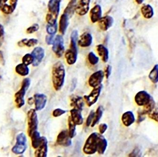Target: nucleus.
I'll use <instances>...</instances> for the list:
<instances>
[{
    "instance_id": "obj_1",
    "label": "nucleus",
    "mask_w": 158,
    "mask_h": 157,
    "mask_svg": "<svg viewBox=\"0 0 158 157\" xmlns=\"http://www.w3.org/2000/svg\"><path fill=\"white\" fill-rule=\"evenodd\" d=\"M107 146V141L102 134L94 132L90 134L86 140L83 151L88 155L94 154L96 152L99 154H103Z\"/></svg>"
},
{
    "instance_id": "obj_2",
    "label": "nucleus",
    "mask_w": 158,
    "mask_h": 157,
    "mask_svg": "<svg viewBox=\"0 0 158 157\" xmlns=\"http://www.w3.org/2000/svg\"><path fill=\"white\" fill-rule=\"evenodd\" d=\"M52 82L56 91H59L63 87L65 79V70L63 63L57 62L52 69Z\"/></svg>"
},
{
    "instance_id": "obj_3",
    "label": "nucleus",
    "mask_w": 158,
    "mask_h": 157,
    "mask_svg": "<svg viewBox=\"0 0 158 157\" xmlns=\"http://www.w3.org/2000/svg\"><path fill=\"white\" fill-rule=\"evenodd\" d=\"M61 0H50L48 3V13L46 19L48 24L54 25L56 23L60 10Z\"/></svg>"
},
{
    "instance_id": "obj_4",
    "label": "nucleus",
    "mask_w": 158,
    "mask_h": 157,
    "mask_svg": "<svg viewBox=\"0 0 158 157\" xmlns=\"http://www.w3.org/2000/svg\"><path fill=\"white\" fill-rule=\"evenodd\" d=\"M31 81L29 78L24 79L20 89L15 94V102L18 108H20L24 105L25 99L27 91L30 87Z\"/></svg>"
},
{
    "instance_id": "obj_5",
    "label": "nucleus",
    "mask_w": 158,
    "mask_h": 157,
    "mask_svg": "<svg viewBox=\"0 0 158 157\" xmlns=\"http://www.w3.org/2000/svg\"><path fill=\"white\" fill-rule=\"evenodd\" d=\"M26 136L23 133H20L16 137V143L15 145L12 147L11 151L17 155L23 154L24 153L27 148Z\"/></svg>"
},
{
    "instance_id": "obj_6",
    "label": "nucleus",
    "mask_w": 158,
    "mask_h": 157,
    "mask_svg": "<svg viewBox=\"0 0 158 157\" xmlns=\"http://www.w3.org/2000/svg\"><path fill=\"white\" fill-rule=\"evenodd\" d=\"M36 111L35 109H31L27 112V133L30 137L34 132L37 131L38 128L39 121Z\"/></svg>"
},
{
    "instance_id": "obj_7",
    "label": "nucleus",
    "mask_w": 158,
    "mask_h": 157,
    "mask_svg": "<svg viewBox=\"0 0 158 157\" xmlns=\"http://www.w3.org/2000/svg\"><path fill=\"white\" fill-rule=\"evenodd\" d=\"M52 50L58 58L61 57L64 52V40L61 35H57L54 39Z\"/></svg>"
},
{
    "instance_id": "obj_8",
    "label": "nucleus",
    "mask_w": 158,
    "mask_h": 157,
    "mask_svg": "<svg viewBox=\"0 0 158 157\" xmlns=\"http://www.w3.org/2000/svg\"><path fill=\"white\" fill-rule=\"evenodd\" d=\"M18 0H1V10L4 14H12L16 8Z\"/></svg>"
},
{
    "instance_id": "obj_9",
    "label": "nucleus",
    "mask_w": 158,
    "mask_h": 157,
    "mask_svg": "<svg viewBox=\"0 0 158 157\" xmlns=\"http://www.w3.org/2000/svg\"><path fill=\"white\" fill-rule=\"evenodd\" d=\"M90 0H75V11L80 16H84L89 9Z\"/></svg>"
},
{
    "instance_id": "obj_10",
    "label": "nucleus",
    "mask_w": 158,
    "mask_h": 157,
    "mask_svg": "<svg viewBox=\"0 0 158 157\" xmlns=\"http://www.w3.org/2000/svg\"><path fill=\"white\" fill-rule=\"evenodd\" d=\"M102 85H100L94 88L89 95L84 96V99L89 107L92 106L97 102L102 92Z\"/></svg>"
},
{
    "instance_id": "obj_11",
    "label": "nucleus",
    "mask_w": 158,
    "mask_h": 157,
    "mask_svg": "<svg viewBox=\"0 0 158 157\" xmlns=\"http://www.w3.org/2000/svg\"><path fill=\"white\" fill-rule=\"evenodd\" d=\"M152 97L145 91H141L137 93L135 97L136 103L139 106H144L151 101Z\"/></svg>"
},
{
    "instance_id": "obj_12",
    "label": "nucleus",
    "mask_w": 158,
    "mask_h": 157,
    "mask_svg": "<svg viewBox=\"0 0 158 157\" xmlns=\"http://www.w3.org/2000/svg\"><path fill=\"white\" fill-rule=\"evenodd\" d=\"M71 139L72 138L70 137L68 130H63L58 134L57 137L56 143L58 145L69 147L72 144Z\"/></svg>"
},
{
    "instance_id": "obj_13",
    "label": "nucleus",
    "mask_w": 158,
    "mask_h": 157,
    "mask_svg": "<svg viewBox=\"0 0 158 157\" xmlns=\"http://www.w3.org/2000/svg\"><path fill=\"white\" fill-rule=\"evenodd\" d=\"M104 74L102 70H98L92 74L89 79L90 87L95 88L101 85L103 80Z\"/></svg>"
},
{
    "instance_id": "obj_14",
    "label": "nucleus",
    "mask_w": 158,
    "mask_h": 157,
    "mask_svg": "<svg viewBox=\"0 0 158 157\" xmlns=\"http://www.w3.org/2000/svg\"><path fill=\"white\" fill-rule=\"evenodd\" d=\"M48 141L46 137L42 136L40 143L37 150L35 152V155L37 157H47L48 151Z\"/></svg>"
},
{
    "instance_id": "obj_15",
    "label": "nucleus",
    "mask_w": 158,
    "mask_h": 157,
    "mask_svg": "<svg viewBox=\"0 0 158 157\" xmlns=\"http://www.w3.org/2000/svg\"><path fill=\"white\" fill-rule=\"evenodd\" d=\"M34 57V62L33 66H38L42 61L45 56V50L41 47H36L31 52Z\"/></svg>"
},
{
    "instance_id": "obj_16",
    "label": "nucleus",
    "mask_w": 158,
    "mask_h": 157,
    "mask_svg": "<svg viewBox=\"0 0 158 157\" xmlns=\"http://www.w3.org/2000/svg\"><path fill=\"white\" fill-rule=\"evenodd\" d=\"M34 102L35 110L37 111H41L46 106L47 102V96L42 94H35L34 96Z\"/></svg>"
},
{
    "instance_id": "obj_17",
    "label": "nucleus",
    "mask_w": 158,
    "mask_h": 157,
    "mask_svg": "<svg viewBox=\"0 0 158 157\" xmlns=\"http://www.w3.org/2000/svg\"><path fill=\"white\" fill-rule=\"evenodd\" d=\"M98 26L101 30L106 31L112 26L114 18L110 16H106L102 18L98 21Z\"/></svg>"
},
{
    "instance_id": "obj_18",
    "label": "nucleus",
    "mask_w": 158,
    "mask_h": 157,
    "mask_svg": "<svg viewBox=\"0 0 158 157\" xmlns=\"http://www.w3.org/2000/svg\"><path fill=\"white\" fill-rule=\"evenodd\" d=\"M92 40L93 38L91 34L89 33L85 32L81 35L78 41V44L82 47H88L91 46Z\"/></svg>"
},
{
    "instance_id": "obj_19",
    "label": "nucleus",
    "mask_w": 158,
    "mask_h": 157,
    "mask_svg": "<svg viewBox=\"0 0 158 157\" xmlns=\"http://www.w3.org/2000/svg\"><path fill=\"white\" fill-rule=\"evenodd\" d=\"M78 55V49H77L70 48L66 50L65 54V57L66 62L69 65H73L77 61Z\"/></svg>"
},
{
    "instance_id": "obj_20",
    "label": "nucleus",
    "mask_w": 158,
    "mask_h": 157,
    "mask_svg": "<svg viewBox=\"0 0 158 157\" xmlns=\"http://www.w3.org/2000/svg\"><path fill=\"white\" fill-rule=\"evenodd\" d=\"M102 7L99 5H96L93 7L90 11V18L93 23L98 22L102 18Z\"/></svg>"
},
{
    "instance_id": "obj_21",
    "label": "nucleus",
    "mask_w": 158,
    "mask_h": 157,
    "mask_svg": "<svg viewBox=\"0 0 158 157\" xmlns=\"http://www.w3.org/2000/svg\"><path fill=\"white\" fill-rule=\"evenodd\" d=\"M135 115L133 112L128 111L126 112L122 116V121L126 127H129L135 122Z\"/></svg>"
},
{
    "instance_id": "obj_22",
    "label": "nucleus",
    "mask_w": 158,
    "mask_h": 157,
    "mask_svg": "<svg viewBox=\"0 0 158 157\" xmlns=\"http://www.w3.org/2000/svg\"><path fill=\"white\" fill-rule=\"evenodd\" d=\"M70 113L71 118L76 125H81L83 124V117L80 110L74 108L70 111Z\"/></svg>"
},
{
    "instance_id": "obj_23",
    "label": "nucleus",
    "mask_w": 158,
    "mask_h": 157,
    "mask_svg": "<svg viewBox=\"0 0 158 157\" xmlns=\"http://www.w3.org/2000/svg\"><path fill=\"white\" fill-rule=\"evenodd\" d=\"M69 16L64 13L61 15L59 21V31L62 34H64L69 25Z\"/></svg>"
},
{
    "instance_id": "obj_24",
    "label": "nucleus",
    "mask_w": 158,
    "mask_h": 157,
    "mask_svg": "<svg viewBox=\"0 0 158 157\" xmlns=\"http://www.w3.org/2000/svg\"><path fill=\"white\" fill-rule=\"evenodd\" d=\"M71 106L75 109L82 111L84 106V102L81 97L73 95L71 98Z\"/></svg>"
},
{
    "instance_id": "obj_25",
    "label": "nucleus",
    "mask_w": 158,
    "mask_h": 157,
    "mask_svg": "<svg viewBox=\"0 0 158 157\" xmlns=\"http://www.w3.org/2000/svg\"><path fill=\"white\" fill-rule=\"evenodd\" d=\"M96 48L98 55L102 57V61L104 62H107L109 59V51L108 49L102 44L98 45Z\"/></svg>"
},
{
    "instance_id": "obj_26",
    "label": "nucleus",
    "mask_w": 158,
    "mask_h": 157,
    "mask_svg": "<svg viewBox=\"0 0 158 157\" xmlns=\"http://www.w3.org/2000/svg\"><path fill=\"white\" fill-rule=\"evenodd\" d=\"M141 12L143 17L147 19L152 18L154 15L153 8L150 4H147L143 6L141 8Z\"/></svg>"
},
{
    "instance_id": "obj_27",
    "label": "nucleus",
    "mask_w": 158,
    "mask_h": 157,
    "mask_svg": "<svg viewBox=\"0 0 158 157\" xmlns=\"http://www.w3.org/2000/svg\"><path fill=\"white\" fill-rule=\"evenodd\" d=\"M16 72L18 74L21 76H26L28 75L30 72V70L27 66L26 65L24 64L20 63L17 65L15 68Z\"/></svg>"
},
{
    "instance_id": "obj_28",
    "label": "nucleus",
    "mask_w": 158,
    "mask_h": 157,
    "mask_svg": "<svg viewBox=\"0 0 158 157\" xmlns=\"http://www.w3.org/2000/svg\"><path fill=\"white\" fill-rule=\"evenodd\" d=\"M31 144L33 148L37 149L40 143L41 138L40 133L37 131H35L31 135Z\"/></svg>"
},
{
    "instance_id": "obj_29",
    "label": "nucleus",
    "mask_w": 158,
    "mask_h": 157,
    "mask_svg": "<svg viewBox=\"0 0 158 157\" xmlns=\"http://www.w3.org/2000/svg\"><path fill=\"white\" fill-rule=\"evenodd\" d=\"M103 107L102 106H99L97 109L95 114L94 118L93 119V122L91 124V127H94L100 120L101 118L102 117L103 113Z\"/></svg>"
},
{
    "instance_id": "obj_30",
    "label": "nucleus",
    "mask_w": 158,
    "mask_h": 157,
    "mask_svg": "<svg viewBox=\"0 0 158 157\" xmlns=\"http://www.w3.org/2000/svg\"><path fill=\"white\" fill-rule=\"evenodd\" d=\"M149 78L154 84L158 82V64L154 66L149 74Z\"/></svg>"
},
{
    "instance_id": "obj_31",
    "label": "nucleus",
    "mask_w": 158,
    "mask_h": 157,
    "mask_svg": "<svg viewBox=\"0 0 158 157\" xmlns=\"http://www.w3.org/2000/svg\"><path fill=\"white\" fill-rule=\"evenodd\" d=\"M68 125H69V134L71 138H73L76 135V124L73 122L71 116L68 118Z\"/></svg>"
},
{
    "instance_id": "obj_32",
    "label": "nucleus",
    "mask_w": 158,
    "mask_h": 157,
    "mask_svg": "<svg viewBox=\"0 0 158 157\" xmlns=\"http://www.w3.org/2000/svg\"><path fill=\"white\" fill-rule=\"evenodd\" d=\"M155 105V101L153 100V98H152L151 101L144 106V109L142 111H141V113L144 115L147 114H149L154 109Z\"/></svg>"
},
{
    "instance_id": "obj_33",
    "label": "nucleus",
    "mask_w": 158,
    "mask_h": 157,
    "mask_svg": "<svg viewBox=\"0 0 158 157\" xmlns=\"http://www.w3.org/2000/svg\"><path fill=\"white\" fill-rule=\"evenodd\" d=\"M75 11V0H72L64 11V13L67 14L68 16H71Z\"/></svg>"
},
{
    "instance_id": "obj_34",
    "label": "nucleus",
    "mask_w": 158,
    "mask_h": 157,
    "mask_svg": "<svg viewBox=\"0 0 158 157\" xmlns=\"http://www.w3.org/2000/svg\"><path fill=\"white\" fill-rule=\"evenodd\" d=\"M22 61L23 63L28 66L33 63L34 57L32 54H27L23 57Z\"/></svg>"
},
{
    "instance_id": "obj_35",
    "label": "nucleus",
    "mask_w": 158,
    "mask_h": 157,
    "mask_svg": "<svg viewBox=\"0 0 158 157\" xmlns=\"http://www.w3.org/2000/svg\"><path fill=\"white\" fill-rule=\"evenodd\" d=\"M88 60L92 65H95L98 62L99 58L93 52H90L88 54Z\"/></svg>"
},
{
    "instance_id": "obj_36",
    "label": "nucleus",
    "mask_w": 158,
    "mask_h": 157,
    "mask_svg": "<svg viewBox=\"0 0 158 157\" xmlns=\"http://www.w3.org/2000/svg\"><path fill=\"white\" fill-rule=\"evenodd\" d=\"M57 25L56 23L54 25L48 24L47 26V32L50 35H54L56 33Z\"/></svg>"
},
{
    "instance_id": "obj_37",
    "label": "nucleus",
    "mask_w": 158,
    "mask_h": 157,
    "mask_svg": "<svg viewBox=\"0 0 158 157\" xmlns=\"http://www.w3.org/2000/svg\"><path fill=\"white\" fill-rule=\"evenodd\" d=\"M39 28H40V26H39V24L36 23L34 24L31 26L28 27L27 29V33L28 34L34 33L39 30Z\"/></svg>"
},
{
    "instance_id": "obj_38",
    "label": "nucleus",
    "mask_w": 158,
    "mask_h": 157,
    "mask_svg": "<svg viewBox=\"0 0 158 157\" xmlns=\"http://www.w3.org/2000/svg\"><path fill=\"white\" fill-rule=\"evenodd\" d=\"M95 114V112L93 111H91L90 112L87 119L86 120V126L87 127H89L92 124L94 118Z\"/></svg>"
},
{
    "instance_id": "obj_39",
    "label": "nucleus",
    "mask_w": 158,
    "mask_h": 157,
    "mask_svg": "<svg viewBox=\"0 0 158 157\" xmlns=\"http://www.w3.org/2000/svg\"><path fill=\"white\" fill-rule=\"evenodd\" d=\"M38 40L35 38L30 39H27L26 42L25 46L28 47H31L36 46L38 43Z\"/></svg>"
},
{
    "instance_id": "obj_40",
    "label": "nucleus",
    "mask_w": 158,
    "mask_h": 157,
    "mask_svg": "<svg viewBox=\"0 0 158 157\" xmlns=\"http://www.w3.org/2000/svg\"><path fill=\"white\" fill-rule=\"evenodd\" d=\"M66 113V111L65 110H62L61 109H56L53 111V116L54 117H58L62 116L63 114Z\"/></svg>"
},
{
    "instance_id": "obj_41",
    "label": "nucleus",
    "mask_w": 158,
    "mask_h": 157,
    "mask_svg": "<svg viewBox=\"0 0 158 157\" xmlns=\"http://www.w3.org/2000/svg\"><path fill=\"white\" fill-rule=\"evenodd\" d=\"M148 115L150 119L158 122V110H155L154 111H152Z\"/></svg>"
},
{
    "instance_id": "obj_42",
    "label": "nucleus",
    "mask_w": 158,
    "mask_h": 157,
    "mask_svg": "<svg viewBox=\"0 0 158 157\" xmlns=\"http://www.w3.org/2000/svg\"><path fill=\"white\" fill-rule=\"evenodd\" d=\"M4 64V58H3V55L1 51H0V78H1L2 74V67Z\"/></svg>"
},
{
    "instance_id": "obj_43",
    "label": "nucleus",
    "mask_w": 158,
    "mask_h": 157,
    "mask_svg": "<svg viewBox=\"0 0 158 157\" xmlns=\"http://www.w3.org/2000/svg\"><path fill=\"white\" fill-rule=\"evenodd\" d=\"M107 127H108L107 125L105 123L100 124L99 127H98V129H99L100 134H102V135L107 130Z\"/></svg>"
},
{
    "instance_id": "obj_44",
    "label": "nucleus",
    "mask_w": 158,
    "mask_h": 157,
    "mask_svg": "<svg viewBox=\"0 0 158 157\" xmlns=\"http://www.w3.org/2000/svg\"><path fill=\"white\" fill-rule=\"evenodd\" d=\"M141 153L140 150L138 148H135V149L131 152L129 155V157H139L141 156Z\"/></svg>"
},
{
    "instance_id": "obj_45",
    "label": "nucleus",
    "mask_w": 158,
    "mask_h": 157,
    "mask_svg": "<svg viewBox=\"0 0 158 157\" xmlns=\"http://www.w3.org/2000/svg\"><path fill=\"white\" fill-rule=\"evenodd\" d=\"M4 35V26L0 24V46H2L3 40V37Z\"/></svg>"
},
{
    "instance_id": "obj_46",
    "label": "nucleus",
    "mask_w": 158,
    "mask_h": 157,
    "mask_svg": "<svg viewBox=\"0 0 158 157\" xmlns=\"http://www.w3.org/2000/svg\"><path fill=\"white\" fill-rule=\"evenodd\" d=\"M112 72V66L110 65L107 66L105 70V75L106 78L108 79L110 78Z\"/></svg>"
},
{
    "instance_id": "obj_47",
    "label": "nucleus",
    "mask_w": 158,
    "mask_h": 157,
    "mask_svg": "<svg viewBox=\"0 0 158 157\" xmlns=\"http://www.w3.org/2000/svg\"><path fill=\"white\" fill-rule=\"evenodd\" d=\"M54 35H50V36H47L46 38V41L47 44L48 45H51L53 44V42H54Z\"/></svg>"
},
{
    "instance_id": "obj_48",
    "label": "nucleus",
    "mask_w": 158,
    "mask_h": 157,
    "mask_svg": "<svg viewBox=\"0 0 158 157\" xmlns=\"http://www.w3.org/2000/svg\"><path fill=\"white\" fill-rule=\"evenodd\" d=\"M145 115L142 114L141 113V112H138V120H137V122L138 123H141L142 121L145 119Z\"/></svg>"
},
{
    "instance_id": "obj_49",
    "label": "nucleus",
    "mask_w": 158,
    "mask_h": 157,
    "mask_svg": "<svg viewBox=\"0 0 158 157\" xmlns=\"http://www.w3.org/2000/svg\"><path fill=\"white\" fill-rule=\"evenodd\" d=\"M135 1L138 4H141L143 2L144 0H135Z\"/></svg>"
},
{
    "instance_id": "obj_50",
    "label": "nucleus",
    "mask_w": 158,
    "mask_h": 157,
    "mask_svg": "<svg viewBox=\"0 0 158 157\" xmlns=\"http://www.w3.org/2000/svg\"><path fill=\"white\" fill-rule=\"evenodd\" d=\"M0 10H1V0H0Z\"/></svg>"
}]
</instances>
